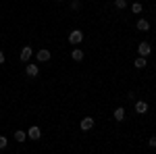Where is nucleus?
<instances>
[{
    "instance_id": "nucleus-11",
    "label": "nucleus",
    "mask_w": 156,
    "mask_h": 154,
    "mask_svg": "<svg viewBox=\"0 0 156 154\" xmlns=\"http://www.w3.org/2000/svg\"><path fill=\"white\" fill-rule=\"evenodd\" d=\"M146 65H148V59H146V56H137V59H133V67H135V69H144Z\"/></svg>"
},
{
    "instance_id": "nucleus-12",
    "label": "nucleus",
    "mask_w": 156,
    "mask_h": 154,
    "mask_svg": "<svg viewBox=\"0 0 156 154\" xmlns=\"http://www.w3.org/2000/svg\"><path fill=\"white\" fill-rule=\"evenodd\" d=\"M71 59L75 60V63H81V60H83V50H81V48H75L71 52Z\"/></svg>"
},
{
    "instance_id": "nucleus-9",
    "label": "nucleus",
    "mask_w": 156,
    "mask_h": 154,
    "mask_svg": "<svg viewBox=\"0 0 156 154\" xmlns=\"http://www.w3.org/2000/svg\"><path fill=\"white\" fill-rule=\"evenodd\" d=\"M125 115H127V113H125V108H123V106H117V108H115V113H112V117H115L117 123L125 121Z\"/></svg>"
},
{
    "instance_id": "nucleus-19",
    "label": "nucleus",
    "mask_w": 156,
    "mask_h": 154,
    "mask_svg": "<svg viewBox=\"0 0 156 154\" xmlns=\"http://www.w3.org/2000/svg\"><path fill=\"white\" fill-rule=\"evenodd\" d=\"M127 98H129V100H135V90H131V92H127Z\"/></svg>"
},
{
    "instance_id": "nucleus-1",
    "label": "nucleus",
    "mask_w": 156,
    "mask_h": 154,
    "mask_svg": "<svg viewBox=\"0 0 156 154\" xmlns=\"http://www.w3.org/2000/svg\"><path fill=\"white\" fill-rule=\"evenodd\" d=\"M81 42H83V31H81V29H71V34H69V44L79 46Z\"/></svg>"
},
{
    "instance_id": "nucleus-13",
    "label": "nucleus",
    "mask_w": 156,
    "mask_h": 154,
    "mask_svg": "<svg viewBox=\"0 0 156 154\" xmlns=\"http://www.w3.org/2000/svg\"><path fill=\"white\" fill-rule=\"evenodd\" d=\"M15 140H17V142H25V140H27V131L17 129L15 131Z\"/></svg>"
},
{
    "instance_id": "nucleus-6",
    "label": "nucleus",
    "mask_w": 156,
    "mask_h": 154,
    "mask_svg": "<svg viewBox=\"0 0 156 154\" xmlns=\"http://www.w3.org/2000/svg\"><path fill=\"white\" fill-rule=\"evenodd\" d=\"M50 56H52V54H50V50H48V48H40V50L36 52V59L40 60V63H48Z\"/></svg>"
},
{
    "instance_id": "nucleus-15",
    "label": "nucleus",
    "mask_w": 156,
    "mask_h": 154,
    "mask_svg": "<svg viewBox=\"0 0 156 154\" xmlns=\"http://www.w3.org/2000/svg\"><path fill=\"white\" fill-rule=\"evenodd\" d=\"M115 9H117V11L127 9V0H115Z\"/></svg>"
},
{
    "instance_id": "nucleus-14",
    "label": "nucleus",
    "mask_w": 156,
    "mask_h": 154,
    "mask_svg": "<svg viewBox=\"0 0 156 154\" xmlns=\"http://www.w3.org/2000/svg\"><path fill=\"white\" fill-rule=\"evenodd\" d=\"M131 11H133V15H140V13L144 11V4H142V2H133V4H131Z\"/></svg>"
},
{
    "instance_id": "nucleus-17",
    "label": "nucleus",
    "mask_w": 156,
    "mask_h": 154,
    "mask_svg": "<svg viewBox=\"0 0 156 154\" xmlns=\"http://www.w3.org/2000/svg\"><path fill=\"white\" fill-rule=\"evenodd\" d=\"M6 146H9V140H6L4 135H0V150H4Z\"/></svg>"
},
{
    "instance_id": "nucleus-18",
    "label": "nucleus",
    "mask_w": 156,
    "mask_h": 154,
    "mask_svg": "<svg viewBox=\"0 0 156 154\" xmlns=\"http://www.w3.org/2000/svg\"><path fill=\"white\" fill-rule=\"evenodd\" d=\"M148 146H150V148H156V135H152V138L148 140Z\"/></svg>"
},
{
    "instance_id": "nucleus-8",
    "label": "nucleus",
    "mask_w": 156,
    "mask_h": 154,
    "mask_svg": "<svg viewBox=\"0 0 156 154\" xmlns=\"http://www.w3.org/2000/svg\"><path fill=\"white\" fill-rule=\"evenodd\" d=\"M25 75H27V77H37V75H40V67H37V65H31V63H27V67H25Z\"/></svg>"
},
{
    "instance_id": "nucleus-7",
    "label": "nucleus",
    "mask_w": 156,
    "mask_h": 154,
    "mask_svg": "<svg viewBox=\"0 0 156 154\" xmlns=\"http://www.w3.org/2000/svg\"><path fill=\"white\" fill-rule=\"evenodd\" d=\"M133 108H135L137 115H146V113H148V102H146V100H135Z\"/></svg>"
},
{
    "instance_id": "nucleus-20",
    "label": "nucleus",
    "mask_w": 156,
    "mask_h": 154,
    "mask_svg": "<svg viewBox=\"0 0 156 154\" xmlns=\"http://www.w3.org/2000/svg\"><path fill=\"white\" fill-rule=\"evenodd\" d=\"M4 60H6V56H4V52H2V50H0V65H2V63H4Z\"/></svg>"
},
{
    "instance_id": "nucleus-2",
    "label": "nucleus",
    "mask_w": 156,
    "mask_h": 154,
    "mask_svg": "<svg viewBox=\"0 0 156 154\" xmlns=\"http://www.w3.org/2000/svg\"><path fill=\"white\" fill-rule=\"evenodd\" d=\"M137 54H140V56H150V54H152V44L146 42V40H142V42L137 44Z\"/></svg>"
},
{
    "instance_id": "nucleus-10",
    "label": "nucleus",
    "mask_w": 156,
    "mask_h": 154,
    "mask_svg": "<svg viewBox=\"0 0 156 154\" xmlns=\"http://www.w3.org/2000/svg\"><path fill=\"white\" fill-rule=\"evenodd\" d=\"M135 29H137V31H150V21H148V19H140V21L135 23Z\"/></svg>"
},
{
    "instance_id": "nucleus-4",
    "label": "nucleus",
    "mask_w": 156,
    "mask_h": 154,
    "mask_svg": "<svg viewBox=\"0 0 156 154\" xmlns=\"http://www.w3.org/2000/svg\"><path fill=\"white\" fill-rule=\"evenodd\" d=\"M31 56H34V48H31V46H23V48H21V56H19L21 63H29Z\"/></svg>"
},
{
    "instance_id": "nucleus-3",
    "label": "nucleus",
    "mask_w": 156,
    "mask_h": 154,
    "mask_svg": "<svg viewBox=\"0 0 156 154\" xmlns=\"http://www.w3.org/2000/svg\"><path fill=\"white\" fill-rule=\"evenodd\" d=\"M27 138H29V140H34V142L42 140V129H40L37 125H31V127L27 129Z\"/></svg>"
},
{
    "instance_id": "nucleus-16",
    "label": "nucleus",
    "mask_w": 156,
    "mask_h": 154,
    "mask_svg": "<svg viewBox=\"0 0 156 154\" xmlns=\"http://www.w3.org/2000/svg\"><path fill=\"white\" fill-rule=\"evenodd\" d=\"M69 6H71V11H79V9H81V2H79V0H73Z\"/></svg>"
},
{
    "instance_id": "nucleus-5",
    "label": "nucleus",
    "mask_w": 156,
    "mask_h": 154,
    "mask_svg": "<svg viewBox=\"0 0 156 154\" xmlns=\"http://www.w3.org/2000/svg\"><path fill=\"white\" fill-rule=\"evenodd\" d=\"M94 125H96V121H94L92 117H83L81 121H79V129L81 131H90Z\"/></svg>"
},
{
    "instance_id": "nucleus-21",
    "label": "nucleus",
    "mask_w": 156,
    "mask_h": 154,
    "mask_svg": "<svg viewBox=\"0 0 156 154\" xmlns=\"http://www.w3.org/2000/svg\"><path fill=\"white\" fill-rule=\"evenodd\" d=\"M154 71H156V63H154Z\"/></svg>"
}]
</instances>
